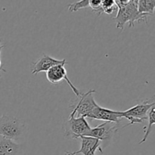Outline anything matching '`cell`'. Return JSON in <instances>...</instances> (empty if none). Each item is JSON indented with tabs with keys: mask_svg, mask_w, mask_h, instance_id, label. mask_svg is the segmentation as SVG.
<instances>
[{
	"mask_svg": "<svg viewBox=\"0 0 155 155\" xmlns=\"http://www.w3.org/2000/svg\"><path fill=\"white\" fill-rule=\"evenodd\" d=\"M138 11L142 15L153 16L154 13L155 1L154 0H138Z\"/></svg>",
	"mask_w": 155,
	"mask_h": 155,
	"instance_id": "12",
	"label": "cell"
},
{
	"mask_svg": "<svg viewBox=\"0 0 155 155\" xmlns=\"http://www.w3.org/2000/svg\"><path fill=\"white\" fill-rule=\"evenodd\" d=\"M154 104V99L152 98L135 104L125 111H120L122 118H126L130 121L126 127L135 124H142L144 120L148 119V111Z\"/></svg>",
	"mask_w": 155,
	"mask_h": 155,
	"instance_id": "4",
	"label": "cell"
},
{
	"mask_svg": "<svg viewBox=\"0 0 155 155\" xmlns=\"http://www.w3.org/2000/svg\"><path fill=\"white\" fill-rule=\"evenodd\" d=\"M79 139L81 142V147L79 151L73 152L74 154L95 155L97 150H98L101 153L103 152L101 148V142L98 139L92 137H88V136H81L79 138Z\"/></svg>",
	"mask_w": 155,
	"mask_h": 155,
	"instance_id": "10",
	"label": "cell"
},
{
	"mask_svg": "<svg viewBox=\"0 0 155 155\" xmlns=\"http://www.w3.org/2000/svg\"><path fill=\"white\" fill-rule=\"evenodd\" d=\"M24 130V123L18 118L7 115L0 117V136L2 137L15 142L22 137Z\"/></svg>",
	"mask_w": 155,
	"mask_h": 155,
	"instance_id": "2",
	"label": "cell"
},
{
	"mask_svg": "<svg viewBox=\"0 0 155 155\" xmlns=\"http://www.w3.org/2000/svg\"><path fill=\"white\" fill-rule=\"evenodd\" d=\"M88 7H89V0H81L70 4L68 5V10L70 12H77L80 9Z\"/></svg>",
	"mask_w": 155,
	"mask_h": 155,
	"instance_id": "15",
	"label": "cell"
},
{
	"mask_svg": "<svg viewBox=\"0 0 155 155\" xmlns=\"http://www.w3.org/2000/svg\"><path fill=\"white\" fill-rule=\"evenodd\" d=\"M65 59L58 60L46 54H42V57L33 62L31 65V73L33 75H37L40 72H47L51 68L57 65L67 64Z\"/></svg>",
	"mask_w": 155,
	"mask_h": 155,
	"instance_id": "9",
	"label": "cell"
},
{
	"mask_svg": "<svg viewBox=\"0 0 155 155\" xmlns=\"http://www.w3.org/2000/svg\"><path fill=\"white\" fill-rule=\"evenodd\" d=\"M46 78L48 82L53 83V84H57V83H61V82L64 80L68 83V84L69 85L70 87L71 88L74 94L77 95V97H79L81 95L82 92H80V91L78 89H77V87L74 86L72 82L68 78L67 71L64 64L57 65V66L53 67L51 69L48 70L46 72Z\"/></svg>",
	"mask_w": 155,
	"mask_h": 155,
	"instance_id": "7",
	"label": "cell"
},
{
	"mask_svg": "<svg viewBox=\"0 0 155 155\" xmlns=\"http://www.w3.org/2000/svg\"><path fill=\"white\" fill-rule=\"evenodd\" d=\"M21 145L11 139L0 136V155H19Z\"/></svg>",
	"mask_w": 155,
	"mask_h": 155,
	"instance_id": "11",
	"label": "cell"
},
{
	"mask_svg": "<svg viewBox=\"0 0 155 155\" xmlns=\"http://www.w3.org/2000/svg\"><path fill=\"white\" fill-rule=\"evenodd\" d=\"M63 130L67 137L79 139L81 136H87L91 127L86 118L83 117H77L71 113L68 120L64 123Z\"/></svg>",
	"mask_w": 155,
	"mask_h": 155,
	"instance_id": "3",
	"label": "cell"
},
{
	"mask_svg": "<svg viewBox=\"0 0 155 155\" xmlns=\"http://www.w3.org/2000/svg\"><path fill=\"white\" fill-rule=\"evenodd\" d=\"M95 92V90H89L85 93H81L80 96L77 97L79 98H77V101H74L71 105V108L72 109L71 113L77 117H83L87 118L98 105L93 97Z\"/></svg>",
	"mask_w": 155,
	"mask_h": 155,
	"instance_id": "5",
	"label": "cell"
},
{
	"mask_svg": "<svg viewBox=\"0 0 155 155\" xmlns=\"http://www.w3.org/2000/svg\"><path fill=\"white\" fill-rule=\"evenodd\" d=\"M64 155H75V154H73V153H70V152H65Z\"/></svg>",
	"mask_w": 155,
	"mask_h": 155,
	"instance_id": "17",
	"label": "cell"
},
{
	"mask_svg": "<svg viewBox=\"0 0 155 155\" xmlns=\"http://www.w3.org/2000/svg\"><path fill=\"white\" fill-rule=\"evenodd\" d=\"M118 12L114 20L116 21V27L124 30L125 24L129 23L130 27H134L135 22L145 21L147 23V15H142L137 8L138 0H114Z\"/></svg>",
	"mask_w": 155,
	"mask_h": 155,
	"instance_id": "1",
	"label": "cell"
},
{
	"mask_svg": "<svg viewBox=\"0 0 155 155\" xmlns=\"http://www.w3.org/2000/svg\"><path fill=\"white\" fill-rule=\"evenodd\" d=\"M101 0H89V7L98 15L101 14Z\"/></svg>",
	"mask_w": 155,
	"mask_h": 155,
	"instance_id": "16",
	"label": "cell"
},
{
	"mask_svg": "<svg viewBox=\"0 0 155 155\" xmlns=\"http://www.w3.org/2000/svg\"><path fill=\"white\" fill-rule=\"evenodd\" d=\"M117 8L114 0H101V14L105 13L107 15H111Z\"/></svg>",
	"mask_w": 155,
	"mask_h": 155,
	"instance_id": "14",
	"label": "cell"
},
{
	"mask_svg": "<svg viewBox=\"0 0 155 155\" xmlns=\"http://www.w3.org/2000/svg\"><path fill=\"white\" fill-rule=\"evenodd\" d=\"M120 128L122 127L118 124L104 122L103 124L97 126L95 128H91L87 136L95 138L101 142L109 141Z\"/></svg>",
	"mask_w": 155,
	"mask_h": 155,
	"instance_id": "6",
	"label": "cell"
},
{
	"mask_svg": "<svg viewBox=\"0 0 155 155\" xmlns=\"http://www.w3.org/2000/svg\"><path fill=\"white\" fill-rule=\"evenodd\" d=\"M148 124L147 127H144V132H145V135H144L143 138L142 140L139 142V145L144 143L146 142L147 139H148V136L151 133V130H152V127L155 124V107L153 106L151 109L149 110L148 114Z\"/></svg>",
	"mask_w": 155,
	"mask_h": 155,
	"instance_id": "13",
	"label": "cell"
},
{
	"mask_svg": "<svg viewBox=\"0 0 155 155\" xmlns=\"http://www.w3.org/2000/svg\"><path fill=\"white\" fill-rule=\"evenodd\" d=\"M87 118L98 120L110 123V124L114 123L115 124L120 125L122 116H121L120 111L110 110V109L98 105Z\"/></svg>",
	"mask_w": 155,
	"mask_h": 155,
	"instance_id": "8",
	"label": "cell"
}]
</instances>
